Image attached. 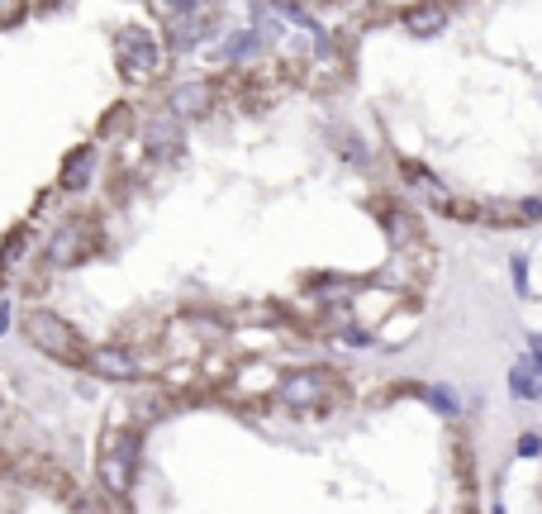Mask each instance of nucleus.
<instances>
[{
	"instance_id": "obj_6",
	"label": "nucleus",
	"mask_w": 542,
	"mask_h": 514,
	"mask_svg": "<svg viewBox=\"0 0 542 514\" xmlns=\"http://www.w3.org/2000/svg\"><path fill=\"white\" fill-rule=\"evenodd\" d=\"M210 95V86H185V91H176V114L185 110V114H195V110H205L200 101Z\"/></svg>"
},
{
	"instance_id": "obj_4",
	"label": "nucleus",
	"mask_w": 542,
	"mask_h": 514,
	"mask_svg": "<svg viewBox=\"0 0 542 514\" xmlns=\"http://www.w3.org/2000/svg\"><path fill=\"white\" fill-rule=\"evenodd\" d=\"M95 367L105 376H133V372H139V362H133L129 353H120V347H105V353L95 357Z\"/></svg>"
},
{
	"instance_id": "obj_1",
	"label": "nucleus",
	"mask_w": 542,
	"mask_h": 514,
	"mask_svg": "<svg viewBox=\"0 0 542 514\" xmlns=\"http://www.w3.org/2000/svg\"><path fill=\"white\" fill-rule=\"evenodd\" d=\"M24 334H29V343H39L43 353H53V357H81V347H77V338H72V329H67L58 314H48V310H33V314H24Z\"/></svg>"
},
{
	"instance_id": "obj_3",
	"label": "nucleus",
	"mask_w": 542,
	"mask_h": 514,
	"mask_svg": "<svg viewBox=\"0 0 542 514\" xmlns=\"http://www.w3.org/2000/svg\"><path fill=\"white\" fill-rule=\"evenodd\" d=\"M443 24H447V10L443 5H414V10H404V29H414V34H438Z\"/></svg>"
},
{
	"instance_id": "obj_7",
	"label": "nucleus",
	"mask_w": 542,
	"mask_h": 514,
	"mask_svg": "<svg viewBox=\"0 0 542 514\" xmlns=\"http://www.w3.org/2000/svg\"><path fill=\"white\" fill-rule=\"evenodd\" d=\"M537 514H542V509H537Z\"/></svg>"
},
{
	"instance_id": "obj_2",
	"label": "nucleus",
	"mask_w": 542,
	"mask_h": 514,
	"mask_svg": "<svg viewBox=\"0 0 542 514\" xmlns=\"http://www.w3.org/2000/svg\"><path fill=\"white\" fill-rule=\"evenodd\" d=\"M120 53H124V62H129V68H124L129 77L158 68V48H152L148 39H139V34H120Z\"/></svg>"
},
{
	"instance_id": "obj_5",
	"label": "nucleus",
	"mask_w": 542,
	"mask_h": 514,
	"mask_svg": "<svg viewBox=\"0 0 542 514\" xmlns=\"http://www.w3.org/2000/svg\"><path fill=\"white\" fill-rule=\"evenodd\" d=\"M86 172H91V148L72 158V167L62 172V186H86Z\"/></svg>"
}]
</instances>
